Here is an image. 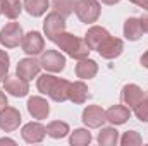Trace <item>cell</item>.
I'll return each mask as SVG.
<instances>
[{"label": "cell", "mask_w": 148, "mask_h": 146, "mask_svg": "<svg viewBox=\"0 0 148 146\" xmlns=\"http://www.w3.org/2000/svg\"><path fill=\"white\" fill-rule=\"evenodd\" d=\"M122 50H124V43H122V40H119V38H114V36H109L105 38L103 41H102V45L98 46V53L103 57V59H115V57H119L121 53H122Z\"/></svg>", "instance_id": "obj_10"}, {"label": "cell", "mask_w": 148, "mask_h": 146, "mask_svg": "<svg viewBox=\"0 0 148 146\" xmlns=\"http://www.w3.org/2000/svg\"><path fill=\"white\" fill-rule=\"evenodd\" d=\"M43 31H45V36L48 38L50 41L55 43L57 36L66 31V19L59 12H55V10L50 12L47 16V19L43 21Z\"/></svg>", "instance_id": "obj_4"}, {"label": "cell", "mask_w": 148, "mask_h": 146, "mask_svg": "<svg viewBox=\"0 0 148 146\" xmlns=\"http://www.w3.org/2000/svg\"><path fill=\"white\" fill-rule=\"evenodd\" d=\"M98 143L102 146H114L119 143V132L114 127H105L98 134Z\"/></svg>", "instance_id": "obj_24"}, {"label": "cell", "mask_w": 148, "mask_h": 146, "mask_svg": "<svg viewBox=\"0 0 148 146\" xmlns=\"http://www.w3.org/2000/svg\"><path fill=\"white\" fill-rule=\"evenodd\" d=\"M0 145H12V146H16V141H14V139H9V138H2V139H0Z\"/></svg>", "instance_id": "obj_34"}, {"label": "cell", "mask_w": 148, "mask_h": 146, "mask_svg": "<svg viewBox=\"0 0 148 146\" xmlns=\"http://www.w3.org/2000/svg\"><path fill=\"white\" fill-rule=\"evenodd\" d=\"M23 28L19 23H9L0 29V43L5 48H14L23 41Z\"/></svg>", "instance_id": "obj_5"}, {"label": "cell", "mask_w": 148, "mask_h": 146, "mask_svg": "<svg viewBox=\"0 0 148 146\" xmlns=\"http://www.w3.org/2000/svg\"><path fill=\"white\" fill-rule=\"evenodd\" d=\"M117 2H121V0H102V3H105V5H114Z\"/></svg>", "instance_id": "obj_35"}, {"label": "cell", "mask_w": 148, "mask_h": 146, "mask_svg": "<svg viewBox=\"0 0 148 146\" xmlns=\"http://www.w3.org/2000/svg\"><path fill=\"white\" fill-rule=\"evenodd\" d=\"M5 107H7V96H5V93L0 89V110L5 108Z\"/></svg>", "instance_id": "obj_31"}, {"label": "cell", "mask_w": 148, "mask_h": 146, "mask_svg": "<svg viewBox=\"0 0 148 146\" xmlns=\"http://www.w3.org/2000/svg\"><path fill=\"white\" fill-rule=\"evenodd\" d=\"M88 98H90V89H88V86L83 81H76V83H71L69 84V100L73 103L81 105Z\"/></svg>", "instance_id": "obj_18"}, {"label": "cell", "mask_w": 148, "mask_h": 146, "mask_svg": "<svg viewBox=\"0 0 148 146\" xmlns=\"http://www.w3.org/2000/svg\"><path fill=\"white\" fill-rule=\"evenodd\" d=\"M24 9L29 16L33 17H40L47 12V9L50 7V2L48 0H24Z\"/></svg>", "instance_id": "obj_21"}, {"label": "cell", "mask_w": 148, "mask_h": 146, "mask_svg": "<svg viewBox=\"0 0 148 146\" xmlns=\"http://www.w3.org/2000/svg\"><path fill=\"white\" fill-rule=\"evenodd\" d=\"M109 31L105 28H100V26H91L88 29V33L84 35V41L86 45L90 46V50H98V46L102 45V41L105 38H109Z\"/></svg>", "instance_id": "obj_15"}, {"label": "cell", "mask_w": 148, "mask_h": 146, "mask_svg": "<svg viewBox=\"0 0 148 146\" xmlns=\"http://www.w3.org/2000/svg\"><path fill=\"white\" fill-rule=\"evenodd\" d=\"M74 10H76V16L79 17V21L84 24L97 23L100 17V3L97 0H77Z\"/></svg>", "instance_id": "obj_3"}, {"label": "cell", "mask_w": 148, "mask_h": 146, "mask_svg": "<svg viewBox=\"0 0 148 146\" xmlns=\"http://www.w3.org/2000/svg\"><path fill=\"white\" fill-rule=\"evenodd\" d=\"M52 7H53L55 12H59L66 19V17H69L73 14L74 7H76V0H53Z\"/></svg>", "instance_id": "obj_25"}, {"label": "cell", "mask_w": 148, "mask_h": 146, "mask_svg": "<svg viewBox=\"0 0 148 146\" xmlns=\"http://www.w3.org/2000/svg\"><path fill=\"white\" fill-rule=\"evenodd\" d=\"M133 108H134V115H136L141 122H148V91L145 93L143 100H141L138 105H134Z\"/></svg>", "instance_id": "obj_27"}, {"label": "cell", "mask_w": 148, "mask_h": 146, "mask_svg": "<svg viewBox=\"0 0 148 146\" xmlns=\"http://www.w3.org/2000/svg\"><path fill=\"white\" fill-rule=\"evenodd\" d=\"M131 3H134V5H138V7H141V9H147L148 10V0H129Z\"/></svg>", "instance_id": "obj_30"}, {"label": "cell", "mask_w": 148, "mask_h": 146, "mask_svg": "<svg viewBox=\"0 0 148 146\" xmlns=\"http://www.w3.org/2000/svg\"><path fill=\"white\" fill-rule=\"evenodd\" d=\"M45 134H47V127H43L40 122H29V124H26V126L23 127V131H21L23 139H24L26 143H29V145L41 143L43 138H45Z\"/></svg>", "instance_id": "obj_12"}, {"label": "cell", "mask_w": 148, "mask_h": 146, "mask_svg": "<svg viewBox=\"0 0 148 146\" xmlns=\"http://www.w3.org/2000/svg\"><path fill=\"white\" fill-rule=\"evenodd\" d=\"M28 112H29V115H31L33 119L41 120V119H47V117H48V113H50V105H48V102H47L45 98H41V96H31V98L28 100Z\"/></svg>", "instance_id": "obj_13"}, {"label": "cell", "mask_w": 148, "mask_h": 146, "mask_svg": "<svg viewBox=\"0 0 148 146\" xmlns=\"http://www.w3.org/2000/svg\"><path fill=\"white\" fill-rule=\"evenodd\" d=\"M40 60H35V59H23L19 60L17 64V76H21L23 79L29 81L33 77H36L38 72H40Z\"/></svg>", "instance_id": "obj_16"}, {"label": "cell", "mask_w": 148, "mask_h": 146, "mask_svg": "<svg viewBox=\"0 0 148 146\" xmlns=\"http://www.w3.org/2000/svg\"><path fill=\"white\" fill-rule=\"evenodd\" d=\"M47 134L53 139H60V138H66L69 134V126L67 122H62V120H53L47 126Z\"/></svg>", "instance_id": "obj_22"}, {"label": "cell", "mask_w": 148, "mask_h": 146, "mask_svg": "<svg viewBox=\"0 0 148 146\" xmlns=\"http://www.w3.org/2000/svg\"><path fill=\"white\" fill-rule=\"evenodd\" d=\"M83 122L84 126L88 127H102L105 122H107V115H105V110L98 105H90L83 110Z\"/></svg>", "instance_id": "obj_9"}, {"label": "cell", "mask_w": 148, "mask_h": 146, "mask_svg": "<svg viewBox=\"0 0 148 146\" xmlns=\"http://www.w3.org/2000/svg\"><path fill=\"white\" fill-rule=\"evenodd\" d=\"M141 143H143V139H141V136L136 131H127L121 138V145L122 146H138V145H141Z\"/></svg>", "instance_id": "obj_28"}, {"label": "cell", "mask_w": 148, "mask_h": 146, "mask_svg": "<svg viewBox=\"0 0 148 146\" xmlns=\"http://www.w3.org/2000/svg\"><path fill=\"white\" fill-rule=\"evenodd\" d=\"M3 86H5V91H7L9 95L16 96V98H23V96H26L28 91H29L28 81L23 79V77L17 76V74H16V76H7V77L3 79Z\"/></svg>", "instance_id": "obj_7"}, {"label": "cell", "mask_w": 148, "mask_h": 146, "mask_svg": "<svg viewBox=\"0 0 148 146\" xmlns=\"http://www.w3.org/2000/svg\"><path fill=\"white\" fill-rule=\"evenodd\" d=\"M141 26H143V31H145V33H148V14L141 17Z\"/></svg>", "instance_id": "obj_33"}, {"label": "cell", "mask_w": 148, "mask_h": 146, "mask_svg": "<svg viewBox=\"0 0 148 146\" xmlns=\"http://www.w3.org/2000/svg\"><path fill=\"white\" fill-rule=\"evenodd\" d=\"M21 10H23V3L19 0H2V12L5 14V17L16 19L19 17Z\"/></svg>", "instance_id": "obj_23"}, {"label": "cell", "mask_w": 148, "mask_h": 146, "mask_svg": "<svg viewBox=\"0 0 148 146\" xmlns=\"http://www.w3.org/2000/svg\"><path fill=\"white\" fill-rule=\"evenodd\" d=\"M21 113L14 107H5L0 110V129L5 132H12L19 127L21 124Z\"/></svg>", "instance_id": "obj_8"}, {"label": "cell", "mask_w": 148, "mask_h": 146, "mask_svg": "<svg viewBox=\"0 0 148 146\" xmlns=\"http://www.w3.org/2000/svg\"><path fill=\"white\" fill-rule=\"evenodd\" d=\"M69 84L71 83L67 79H60L52 74H43L36 81L38 91L50 96L53 102H59V103L69 100Z\"/></svg>", "instance_id": "obj_1"}, {"label": "cell", "mask_w": 148, "mask_h": 146, "mask_svg": "<svg viewBox=\"0 0 148 146\" xmlns=\"http://www.w3.org/2000/svg\"><path fill=\"white\" fill-rule=\"evenodd\" d=\"M40 65L48 71V72H60L64 71L66 67V59L60 52L57 50H47L41 53V59H40Z\"/></svg>", "instance_id": "obj_6"}, {"label": "cell", "mask_w": 148, "mask_h": 146, "mask_svg": "<svg viewBox=\"0 0 148 146\" xmlns=\"http://www.w3.org/2000/svg\"><path fill=\"white\" fill-rule=\"evenodd\" d=\"M98 72V64L91 59H81L77 64H76V76L81 77V79H91L95 77Z\"/></svg>", "instance_id": "obj_19"}, {"label": "cell", "mask_w": 148, "mask_h": 146, "mask_svg": "<svg viewBox=\"0 0 148 146\" xmlns=\"http://www.w3.org/2000/svg\"><path fill=\"white\" fill-rule=\"evenodd\" d=\"M0 14H2V0H0Z\"/></svg>", "instance_id": "obj_36"}, {"label": "cell", "mask_w": 148, "mask_h": 146, "mask_svg": "<svg viewBox=\"0 0 148 146\" xmlns=\"http://www.w3.org/2000/svg\"><path fill=\"white\" fill-rule=\"evenodd\" d=\"M145 93L143 89L138 86V84H126L122 88V93H121V100L124 105H129V107H134L138 105L141 100H143Z\"/></svg>", "instance_id": "obj_14"}, {"label": "cell", "mask_w": 148, "mask_h": 146, "mask_svg": "<svg viewBox=\"0 0 148 146\" xmlns=\"http://www.w3.org/2000/svg\"><path fill=\"white\" fill-rule=\"evenodd\" d=\"M9 72V55L5 50H0V83L7 77Z\"/></svg>", "instance_id": "obj_29"}, {"label": "cell", "mask_w": 148, "mask_h": 146, "mask_svg": "<svg viewBox=\"0 0 148 146\" xmlns=\"http://www.w3.org/2000/svg\"><path fill=\"white\" fill-rule=\"evenodd\" d=\"M45 48V40L38 31H29L28 35H24L23 38V52L28 55H38L41 53Z\"/></svg>", "instance_id": "obj_11"}, {"label": "cell", "mask_w": 148, "mask_h": 146, "mask_svg": "<svg viewBox=\"0 0 148 146\" xmlns=\"http://www.w3.org/2000/svg\"><path fill=\"white\" fill-rule=\"evenodd\" d=\"M69 143L73 146H86L91 143V134L86 129H76L69 138Z\"/></svg>", "instance_id": "obj_26"}, {"label": "cell", "mask_w": 148, "mask_h": 146, "mask_svg": "<svg viewBox=\"0 0 148 146\" xmlns=\"http://www.w3.org/2000/svg\"><path fill=\"white\" fill-rule=\"evenodd\" d=\"M105 115H107V122H110L112 126H122L127 122L131 112L124 105H114L105 112Z\"/></svg>", "instance_id": "obj_17"}, {"label": "cell", "mask_w": 148, "mask_h": 146, "mask_svg": "<svg viewBox=\"0 0 148 146\" xmlns=\"http://www.w3.org/2000/svg\"><path fill=\"white\" fill-rule=\"evenodd\" d=\"M143 26H141V19L138 17H129L124 23V36L127 38L129 41H138L140 38L143 36Z\"/></svg>", "instance_id": "obj_20"}, {"label": "cell", "mask_w": 148, "mask_h": 146, "mask_svg": "<svg viewBox=\"0 0 148 146\" xmlns=\"http://www.w3.org/2000/svg\"><path fill=\"white\" fill-rule=\"evenodd\" d=\"M141 65H143L145 69H148V50L141 55Z\"/></svg>", "instance_id": "obj_32"}, {"label": "cell", "mask_w": 148, "mask_h": 146, "mask_svg": "<svg viewBox=\"0 0 148 146\" xmlns=\"http://www.w3.org/2000/svg\"><path fill=\"white\" fill-rule=\"evenodd\" d=\"M55 43H57V46H59L60 50H64L69 57H73V59H76V60L86 59L88 53L91 52L84 40L74 36V35H71V33H66V31L60 33V35L57 36Z\"/></svg>", "instance_id": "obj_2"}]
</instances>
